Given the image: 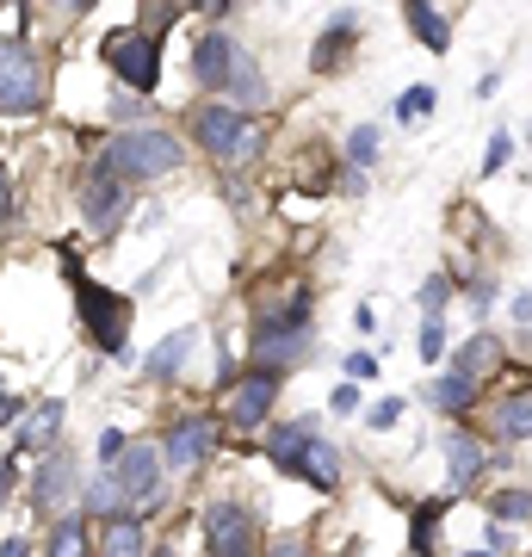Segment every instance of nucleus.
<instances>
[{
	"instance_id": "obj_1",
	"label": "nucleus",
	"mask_w": 532,
	"mask_h": 557,
	"mask_svg": "<svg viewBox=\"0 0 532 557\" xmlns=\"http://www.w3.org/2000/svg\"><path fill=\"white\" fill-rule=\"evenodd\" d=\"M62 267H69V278H75V292H81V322H87L94 347L112 354V359H131V298L106 292L94 278H81V260L69 255V248H62Z\"/></svg>"
},
{
	"instance_id": "obj_2",
	"label": "nucleus",
	"mask_w": 532,
	"mask_h": 557,
	"mask_svg": "<svg viewBox=\"0 0 532 557\" xmlns=\"http://www.w3.org/2000/svg\"><path fill=\"white\" fill-rule=\"evenodd\" d=\"M99 168H112L119 180H161L180 168V143L161 124H131L112 137V149L99 156Z\"/></svg>"
},
{
	"instance_id": "obj_3",
	"label": "nucleus",
	"mask_w": 532,
	"mask_h": 557,
	"mask_svg": "<svg viewBox=\"0 0 532 557\" xmlns=\"http://www.w3.org/2000/svg\"><path fill=\"white\" fill-rule=\"evenodd\" d=\"M193 143L205 149V156H218V161H255L260 156V143H267V131H260L242 106H198L193 112Z\"/></svg>"
},
{
	"instance_id": "obj_4",
	"label": "nucleus",
	"mask_w": 532,
	"mask_h": 557,
	"mask_svg": "<svg viewBox=\"0 0 532 557\" xmlns=\"http://www.w3.org/2000/svg\"><path fill=\"white\" fill-rule=\"evenodd\" d=\"M44 112V69L25 50V38H0V119Z\"/></svg>"
},
{
	"instance_id": "obj_5",
	"label": "nucleus",
	"mask_w": 532,
	"mask_h": 557,
	"mask_svg": "<svg viewBox=\"0 0 532 557\" xmlns=\"http://www.w3.org/2000/svg\"><path fill=\"white\" fill-rule=\"evenodd\" d=\"M99 57L112 62V75H119L131 94H156V81H161V38H149L143 25L112 32V38L99 44Z\"/></svg>"
},
{
	"instance_id": "obj_6",
	"label": "nucleus",
	"mask_w": 532,
	"mask_h": 557,
	"mask_svg": "<svg viewBox=\"0 0 532 557\" xmlns=\"http://www.w3.org/2000/svg\"><path fill=\"white\" fill-rule=\"evenodd\" d=\"M81 458L69 453V446H50L44 453V465H38V478H32V508L38 515H69V502H81Z\"/></svg>"
},
{
	"instance_id": "obj_7",
	"label": "nucleus",
	"mask_w": 532,
	"mask_h": 557,
	"mask_svg": "<svg viewBox=\"0 0 532 557\" xmlns=\"http://www.w3.org/2000/svg\"><path fill=\"white\" fill-rule=\"evenodd\" d=\"M279 403V372L273 366H255L248 379L230 384V403H223V421L230 428H242V434H255V428H267V416H273Z\"/></svg>"
},
{
	"instance_id": "obj_8",
	"label": "nucleus",
	"mask_w": 532,
	"mask_h": 557,
	"mask_svg": "<svg viewBox=\"0 0 532 557\" xmlns=\"http://www.w3.org/2000/svg\"><path fill=\"white\" fill-rule=\"evenodd\" d=\"M205 545L223 557H248L260 545V520L242 508V502H211L205 508Z\"/></svg>"
},
{
	"instance_id": "obj_9",
	"label": "nucleus",
	"mask_w": 532,
	"mask_h": 557,
	"mask_svg": "<svg viewBox=\"0 0 532 557\" xmlns=\"http://www.w3.org/2000/svg\"><path fill=\"white\" fill-rule=\"evenodd\" d=\"M161 471H168L161 446H124L119 478H124V490H131V508H137V515H156L161 508Z\"/></svg>"
},
{
	"instance_id": "obj_10",
	"label": "nucleus",
	"mask_w": 532,
	"mask_h": 557,
	"mask_svg": "<svg viewBox=\"0 0 532 557\" xmlns=\"http://www.w3.org/2000/svg\"><path fill=\"white\" fill-rule=\"evenodd\" d=\"M124 186H131V180H119L112 168H94V180L81 186V218L94 223L99 236H119L124 211H131V199H124Z\"/></svg>"
},
{
	"instance_id": "obj_11",
	"label": "nucleus",
	"mask_w": 532,
	"mask_h": 557,
	"mask_svg": "<svg viewBox=\"0 0 532 557\" xmlns=\"http://www.w3.org/2000/svg\"><path fill=\"white\" fill-rule=\"evenodd\" d=\"M218 453V421L211 416H186L168 428V440H161V458H168V471H193V465H205V458Z\"/></svg>"
},
{
	"instance_id": "obj_12",
	"label": "nucleus",
	"mask_w": 532,
	"mask_h": 557,
	"mask_svg": "<svg viewBox=\"0 0 532 557\" xmlns=\"http://www.w3.org/2000/svg\"><path fill=\"white\" fill-rule=\"evenodd\" d=\"M236 62H242V44H236V38H223V32L198 38V50H193L198 87H211V94H230V81H236Z\"/></svg>"
},
{
	"instance_id": "obj_13",
	"label": "nucleus",
	"mask_w": 532,
	"mask_h": 557,
	"mask_svg": "<svg viewBox=\"0 0 532 557\" xmlns=\"http://www.w3.org/2000/svg\"><path fill=\"white\" fill-rule=\"evenodd\" d=\"M446 471H453V490H471V483L490 471V446L477 434H465V428H453V434H446Z\"/></svg>"
},
{
	"instance_id": "obj_14",
	"label": "nucleus",
	"mask_w": 532,
	"mask_h": 557,
	"mask_svg": "<svg viewBox=\"0 0 532 557\" xmlns=\"http://www.w3.org/2000/svg\"><path fill=\"white\" fill-rule=\"evenodd\" d=\"M81 515L94 520H112V515H131V490H124L119 465H106L94 483H81Z\"/></svg>"
},
{
	"instance_id": "obj_15",
	"label": "nucleus",
	"mask_w": 532,
	"mask_h": 557,
	"mask_svg": "<svg viewBox=\"0 0 532 557\" xmlns=\"http://www.w3.org/2000/svg\"><path fill=\"white\" fill-rule=\"evenodd\" d=\"M304 347H310V322H297V329H260L255 335V366L285 372L292 359H304Z\"/></svg>"
},
{
	"instance_id": "obj_16",
	"label": "nucleus",
	"mask_w": 532,
	"mask_h": 557,
	"mask_svg": "<svg viewBox=\"0 0 532 557\" xmlns=\"http://www.w3.org/2000/svg\"><path fill=\"white\" fill-rule=\"evenodd\" d=\"M310 440H316V421H279V428H267V458L279 471H297V458H304Z\"/></svg>"
},
{
	"instance_id": "obj_17",
	"label": "nucleus",
	"mask_w": 532,
	"mask_h": 557,
	"mask_svg": "<svg viewBox=\"0 0 532 557\" xmlns=\"http://www.w3.org/2000/svg\"><path fill=\"white\" fill-rule=\"evenodd\" d=\"M297 478H310L322 496H335V490H341V453L329 446V440H310L304 458H297Z\"/></svg>"
},
{
	"instance_id": "obj_18",
	"label": "nucleus",
	"mask_w": 532,
	"mask_h": 557,
	"mask_svg": "<svg viewBox=\"0 0 532 557\" xmlns=\"http://www.w3.org/2000/svg\"><path fill=\"white\" fill-rule=\"evenodd\" d=\"M57 434H62V403H38V409L20 421V446H13V453H50Z\"/></svg>"
},
{
	"instance_id": "obj_19",
	"label": "nucleus",
	"mask_w": 532,
	"mask_h": 557,
	"mask_svg": "<svg viewBox=\"0 0 532 557\" xmlns=\"http://www.w3.org/2000/svg\"><path fill=\"white\" fill-rule=\"evenodd\" d=\"M403 20H409V32H415L421 44H428L434 57L446 50V44H453V25L440 20V7H434V0H403Z\"/></svg>"
},
{
	"instance_id": "obj_20",
	"label": "nucleus",
	"mask_w": 532,
	"mask_h": 557,
	"mask_svg": "<svg viewBox=\"0 0 532 557\" xmlns=\"http://www.w3.org/2000/svg\"><path fill=\"white\" fill-rule=\"evenodd\" d=\"M354 38H359V13H335V20H329V32L316 38L310 62H316V69H335V62L347 57V44H354Z\"/></svg>"
},
{
	"instance_id": "obj_21",
	"label": "nucleus",
	"mask_w": 532,
	"mask_h": 557,
	"mask_svg": "<svg viewBox=\"0 0 532 557\" xmlns=\"http://www.w3.org/2000/svg\"><path fill=\"white\" fill-rule=\"evenodd\" d=\"M193 329H174V335L161 341L156 354H149V366H143V372H149V379L156 384H168V379H180V366H186V354H193Z\"/></svg>"
},
{
	"instance_id": "obj_22",
	"label": "nucleus",
	"mask_w": 532,
	"mask_h": 557,
	"mask_svg": "<svg viewBox=\"0 0 532 557\" xmlns=\"http://www.w3.org/2000/svg\"><path fill=\"white\" fill-rule=\"evenodd\" d=\"M428 403H434V409H446V416H465V409L477 403V379L453 366L446 379H434V391H428Z\"/></svg>"
},
{
	"instance_id": "obj_23",
	"label": "nucleus",
	"mask_w": 532,
	"mask_h": 557,
	"mask_svg": "<svg viewBox=\"0 0 532 557\" xmlns=\"http://www.w3.org/2000/svg\"><path fill=\"white\" fill-rule=\"evenodd\" d=\"M106 552H112V557H137V552H149L137 508H131V515H112V520H106Z\"/></svg>"
},
{
	"instance_id": "obj_24",
	"label": "nucleus",
	"mask_w": 532,
	"mask_h": 557,
	"mask_svg": "<svg viewBox=\"0 0 532 557\" xmlns=\"http://www.w3.org/2000/svg\"><path fill=\"white\" fill-rule=\"evenodd\" d=\"M495 434L502 440H532V391L495 403Z\"/></svg>"
},
{
	"instance_id": "obj_25",
	"label": "nucleus",
	"mask_w": 532,
	"mask_h": 557,
	"mask_svg": "<svg viewBox=\"0 0 532 557\" xmlns=\"http://www.w3.org/2000/svg\"><path fill=\"white\" fill-rule=\"evenodd\" d=\"M453 366H458V372H471V379H483V372H495V366H502V341H495V335H471L465 347H458Z\"/></svg>"
},
{
	"instance_id": "obj_26",
	"label": "nucleus",
	"mask_w": 532,
	"mask_h": 557,
	"mask_svg": "<svg viewBox=\"0 0 532 557\" xmlns=\"http://www.w3.org/2000/svg\"><path fill=\"white\" fill-rule=\"evenodd\" d=\"M50 552H57V557L87 552V520H81V515H57V527H50Z\"/></svg>"
},
{
	"instance_id": "obj_27",
	"label": "nucleus",
	"mask_w": 532,
	"mask_h": 557,
	"mask_svg": "<svg viewBox=\"0 0 532 557\" xmlns=\"http://www.w3.org/2000/svg\"><path fill=\"white\" fill-rule=\"evenodd\" d=\"M490 515L495 520H514V527H527V520H532V490H495Z\"/></svg>"
},
{
	"instance_id": "obj_28",
	"label": "nucleus",
	"mask_w": 532,
	"mask_h": 557,
	"mask_svg": "<svg viewBox=\"0 0 532 557\" xmlns=\"http://www.w3.org/2000/svg\"><path fill=\"white\" fill-rule=\"evenodd\" d=\"M434 87H428V81H421V87H409V94H403V100H396V119L403 124H421V119H434Z\"/></svg>"
},
{
	"instance_id": "obj_29",
	"label": "nucleus",
	"mask_w": 532,
	"mask_h": 557,
	"mask_svg": "<svg viewBox=\"0 0 532 557\" xmlns=\"http://www.w3.org/2000/svg\"><path fill=\"white\" fill-rule=\"evenodd\" d=\"M180 13H186V7H180V0H143V32H149V38H161V32H174V20Z\"/></svg>"
},
{
	"instance_id": "obj_30",
	"label": "nucleus",
	"mask_w": 532,
	"mask_h": 557,
	"mask_svg": "<svg viewBox=\"0 0 532 557\" xmlns=\"http://www.w3.org/2000/svg\"><path fill=\"white\" fill-rule=\"evenodd\" d=\"M440 515H446V496L428 502V508L415 515V552H434V539H440Z\"/></svg>"
},
{
	"instance_id": "obj_31",
	"label": "nucleus",
	"mask_w": 532,
	"mask_h": 557,
	"mask_svg": "<svg viewBox=\"0 0 532 557\" xmlns=\"http://www.w3.org/2000/svg\"><path fill=\"white\" fill-rule=\"evenodd\" d=\"M347 161H354V168H372L378 161V124H359L354 137H347Z\"/></svg>"
},
{
	"instance_id": "obj_32",
	"label": "nucleus",
	"mask_w": 532,
	"mask_h": 557,
	"mask_svg": "<svg viewBox=\"0 0 532 557\" xmlns=\"http://www.w3.org/2000/svg\"><path fill=\"white\" fill-rule=\"evenodd\" d=\"M446 298H453V278H428V285H421V317H440Z\"/></svg>"
},
{
	"instance_id": "obj_33",
	"label": "nucleus",
	"mask_w": 532,
	"mask_h": 557,
	"mask_svg": "<svg viewBox=\"0 0 532 557\" xmlns=\"http://www.w3.org/2000/svg\"><path fill=\"white\" fill-rule=\"evenodd\" d=\"M112 119H124V124H149V119H156V106L143 100V94H131V100L112 106Z\"/></svg>"
},
{
	"instance_id": "obj_34",
	"label": "nucleus",
	"mask_w": 532,
	"mask_h": 557,
	"mask_svg": "<svg viewBox=\"0 0 532 557\" xmlns=\"http://www.w3.org/2000/svg\"><path fill=\"white\" fill-rule=\"evenodd\" d=\"M508 156H514L508 131H495V137H490V156H483V174H502V168H508Z\"/></svg>"
},
{
	"instance_id": "obj_35",
	"label": "nucleus",
	"mask_w": 532,
	"mask_h": 557,
	"mask_svg": "<svg viewBox=\"0 0 532 557\" xmlns=\"http://www.w3.org/2000/svg\"><path fill=\"white\" fill-rule=\"evenodd\" d=\"M446 354V329H440V317H428V329H421V359H440Z\"/></svg>"
},
{
	"instance_id": "obj_36",
	"label": "nucleus",
	"mask_w": 532,
	"mask_h": 557,
	"mask_svg": "<svg viewBox=\"0 0 532 557\" xmlns=\"http://www.w3.org/2000/svg\"><path fill=\"white\" fill-rule=\"evenodd\" d=\"M124 446H131V440H124L119 428H106V434H99V465H119V458H124Z\"/></svg>"
},
{
	"instance_id": "obj_37",
	"label": "nucleus",
	"mask_w": 532,
	"mask_h": 557,
	"mask_svg": "<svg viewBox=\"0 0 532 557\" xmlns=\"http://www.w3.org/2000/svg\"><path fill=\"white\" fill-rule=\"evenodd\" d=\"M396 416H403V397H384L366 421H372V428H396Z\"/></svg>"
},
{
	"instance_id": "obj_38",
	"label": "nucleus",
	"mask_w": 532,
	"mask_h": 557,
	"mask_svg": "<svg viewBox=\"0 0 532 557\" xmlns=\"http://www.w3.org/2000/svg\"><path fill=\"white\" fill-rule=\"evenodd\" d=\"M347 379H378V359L372 354H347Z\"/></svg>"
},
{
	"instance_id": "obj_39",
	"label": "nucleus",
	"mask_w": 532,
	"mask_h": 557,
	"mask_svg": "<svg viewBox=\"0 0 532 557\" xmlns=\"http://www.w3.org/2000/svg\"><path fill=\"white\" fill-rule=\"evenodd\" d=\"M329 409H335V416H354V409H359V391H354V384H341L335 397H329Z\"/></svg>"
},
{
	"instance_id": "obj_40",
	"label": "nucleus",
	"mask_w": 532,
	"mask_h": 557,
	"mask_svg": "<svg viewBox=\"0 0 532 557\" xmlns=\"http://www.w3.org/2000/svg\"><path fill=\"white\" fill-rule=\"evenodd\" d=\"M20 409H25V403L13 397V391H7V384H0V428H7V421H20Z\"/></svg>"
},
{
	"instance_id": "obj_41",
	"label": "nucleus",
	"mask_w": 532,
	"mask_h": 557,
	"mask_svg": "<svg viewBox=\"0 0 532 557\" xmlns=\"http://www.w3.org/2000/svg\"><path fill=\"white\" fill-rule=\"evenodd\" d=\"M483 545H490V552H508L514 539H508V527H502V520H490V533H483Z\"/></svg>"
},
{
	"instance_id": "obj_42",
	"label": "nucleus",
	"mask_w": 532,
	"mask_h": 557,
	"mask_svg": "<svg viewBox=\"0 0 532 557\" xmlns=\"http://www.w3.org/2000/svg\"><path fill=\"white\" fill-rule=\"evenodd\" d=\"M13 218V174H7V168H0V223Z\"/></svg>"
},
{
	"instance_id": "obj_43",
	"label": "nucleus",
	"mask_w": 532,
	"mask_h": 557,
	"mask_svg": "<svg viewBox=\"0 0 532 557\" xmlns=\"http://www.w3.org/2000/svg\"><path fill=\"white\" fill-rule=\"evenodd\" d=\"M7 496H13V458H0V515H7Z\"/></svg>"
},
{
	"instance_id": "obj_44",
	"label": "nucleus",
	"mask_w": 532,
	"mask_h": 557,
	"mask_svg": "<svg viewBox=\"0 0 532 557\" xmlns=\"http://www.w3.org/2000/svg\"><path fill=\"white\" fill-rule=\"evenodd\" d=\"M50 7H57L62 20H81V13H87V7H94V0H50Z\"/></svg>"
},
{
	"instance_id": "obj_45",
	"label": "nucleus",
	"mask_w": 532,
	"mask_h": 557,
	"mask_svg": "<svg viewBox=\"0 0 532 557\" xmlns=\"http://www.w3.org/2000/svg\"><path fill=\"white\" fill-rule=\"evenodd\" d=\"M354 322H359V335H372V329H378V310H372V304H359Z\"/></svg>"
},
{
	"instance_id": "obj_46",
	"label": "nucleus",
	"mask_w": 532,
	"mask_h": 557,
	"mask_svg": "<svg viewBox=\"0 0 532 557\" xmlns=\"http://www.w3.org/2000/svg\"><path fill=\"white\" fill-rule=\"evenodd\" d=\"M193 7H205V13H230L236 0H193Z\"/></svg>"
},
{
	"instance_id": "obj_47",
	"label": "nucleus",
	"mask_w": 532,
	"mask_h": 557,
	"mask_svg": "<svg viewBox=\"0 0 532 557\" xmlns=\"http://www.w3.org/2000/svg\"><path fill=\"white\" fill-rule=\"evenodd\" d=\"M514 322H532V298H514Z\"/></svg>"
}]
</instances>
